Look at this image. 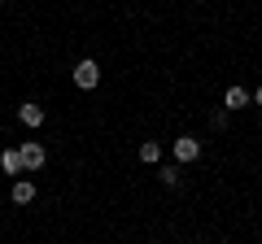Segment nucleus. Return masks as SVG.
I'll return each mask as SVG.
<instances>
[{
    "label": "nucleus",
    "mask_w": 262,
    "mask_h": 244,
    "mask_svg": "<svg viewBox=\"0 0 262 244\" xmlns=\"http://www.w3.org/2000/svg\"><path fill=\"white\" fill-rule=\"evenodd\" d=\"M18 153H22V170H27V175L44 170V161H48V153H44V144H39V140H22Z\"/></svg>",
    "instance_id": "1"
},
{
    "label": "nucleus",
    "mask_w": 262,
    "mask_h": 244,
    "mask_svg": "<svg viewBox=\"0 0 262 244\" xmlns=\"http://www.w3.org/2000/svg\"><path fill=\"white\" fill-rule=\"evenodd\" d=\"M70 75H75V87H79V92H92V87L101 83V66H96L92 57H83V61L70 70Z\"/></svg>",
    "instance_id": "2"
},
{
    "label": "nucleus",
    "mask_w": 262,
    "mask_h": 244,
    "mask_svg": "<svg viewBox=\"0 0 262 244\" xmlns=\"http://www.w3.org/2000/svg\"><path fill=\"white\" fill-rule=\"evenodd\" d=\"M170 157H175V166L196 161V157H201V140H196V135H179V140L170 144Z\"/></svg>",
    "instance_id": "3"
},
{
    "label": "nucleus",
    "mask_w": 262,
    "mask_h": 244,
    "mask_svg": "<svg viewBox=\"0 0 262 244\" xmlns=\"http://www.w3.org/2000/svg\"><path fill=\"white\" fill-rule=\"evenodd\" d=\"M249 87H241V83H232V87H227V92H223V109L227 113H236V109H249Z\"/></svg>",
    "instance_id": "4"
},
{
    "label": "nucleus",
    "mask_w": 262,
    "mask_h": 244,
    "mask_svg": "<svg viewBox=\"0 0 262 244\" xmlns=\"http://www.w3.org/2000/svg\"><path fill=\"white\" fill-rule=\"evenodd\" d=\"M18 122H22V127H31V131H35V127H44V105L22 101V105H18Z\"/></svg>",
    "instance_id": "5"
},
{
    "label": "nucleus",
    "mask_w": 262,
    "mask_h": 244,
    "mask_svg": "<svg viewBox=\"0 0 262 244\" xmlns=\"http://www.w3.org/2000/svg\"><path fill=\"white\" fill-rule=\"evenodd\" d=\"M9 201H13V205H31V201H35V183H31V179H13Z\"/></svg>",
    "instance_id": "6"
},
{
    "label": "nucleus",
    "mask_w": 262,
    "mask_h": 244,
    "mask_svg": "<svg viewBox=\"0 0 262 244\" xmlns=\"http://www.w3.org/2000/svg\"><path fill=\"white\" fill-rule=\"evenodd\" d=\"M0 170H5V175H27V170H22V153H18V144H9V149L0 153Z\"/></svg>",
    "instance_id": "7"
},
{
    "label": "nucleus",
    "mask_w": 262,
    "mask_h": 244,
    "mask_svg": "<svg viewBox=\"0 0 262 244\" xmlns=\"http://www.w3.org/2000/svg\"><path fill=\"white\" fill-rule=\"evenodd\" d=\"M140 161H144V166H158V161H162V144L158 140H144L140 144Z\"/></svg>",
    "instance_id": "8"
},
{
    "label": "nucleus",
    "mask_w": 262,
    "mask_h": 244,
    "mask_svg": "<svg viewBox=\"0 0 262 244\" xmlns=\"http://www.w3.org/2000/svg\"><path fill=\"white\" fill-rule=\"evenodd\" d=\"M158 179L166 183V188H179V166H175V161H166V166H158Z\"/></svg>",
    "instance_id": "9"
},
{
    "label": "nucleus",
    "mask_w": 262,
    "mask_h": 244,
    "mask_svg": "<svg viewBox=\"0 0 262 244\" xmlns=\"http://www.w3.org/2000/svg\"><path fill=\"white\" fill-rule=\"evenodd\" d=\"M210 122H214L219 131H227V122H232V113H227V109H214V113H210Z\"/></svg>",
    "instance_id": "10"
},
{
    "label": "nucleus",
    "mask_w": 262,
    "mask_h": 244,
    "mask_svg": "<svg viewBox=\"0 0 262 244\" xmlns=\"http://www.w3.org/2000/svg\"><path fill=\"white\" fill-rule=\"evenodd\" d=\"M249 101H253V105H262V87H258V92H249Z\"/></svg>",
    "instance_id": "11"
},
{
    "label": "nucleus",
    "mask_w": 262,
    "mask_h": 244,
    "mask_svg": "<svg viewBox=\"0 0 262 244\" xmlns=\"http://www.w3.org/2000/svg\"><path fill=\"white\" fill-rule=\"evenodd\" d=\"M0 5H5V0H0Z\"/></svg>",
    "instance_id": "12"
}]
</instances>
